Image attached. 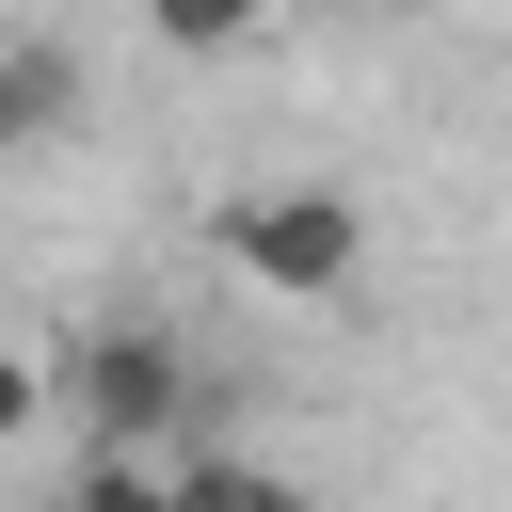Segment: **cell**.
I'll return each instance as SVG.
<instances>
[{"label": "cell", "mask_w": 512, "mask_h": 512, "mask_svg": "<svg viewBox=\"0 0 512 512\" xmlns=\"http://www.w3.org/2000/svg\"><path fill=\"white\" fill-rule=\"evenodd\" d=\"M224 272H240L256 304H336V288L368 272V208H352L336 176H288V192H240V208H224Z\"/></svg>", "instance_id": "cell-1"}, {"label": "cell", "mask_w": 512, "mask_h": 512, "mask_svg": "<svg viewBox=\"0 0 512 512\" xmlns=\"http://www.w3.org/2000/svg\"><path fill=\"white\" fill-rule=\"evenodd\" d=\"M64 400H96V448H160V432L192 416V368H176V336L112 320V336L64 352Z\"/></svg>", "instance_id": "cell-2"}, {"label": "cell", "mask_w": 512, "mask_h": 512, "mask_svg": "<svg viewBox=\"0 0 512 512\" xmlns=\"http://www.w3.org/2000/svg\"><path fill=\"white\" fill-rule=\"evenodd\" d=\"M144 32H160V48H192V64H224V48H256V32H272V0H144Z\"/></svg>", "instance_id": "cell-3"}, {"label": "cell", "mask_w": 512, "mask_h": 512, "mask_svg": "<svg viewBox=\"0 0 512 512\" xmlns=\"http://www.w3.org/2000/svg\"><path fill=\"white\" fill-rule=\"evenodd\" d=\"M48 112H64V64H48V48H16V64H0V160H16Z\"/></svg>", "instance_id": "cell-4"}, {"label": "cell", "mask_w": 512, "mask_h": 512, "mask_svg": "<svg viewBox=\"0 0 512 512\" xmlns=\"http://www.w3.org/2000/svg\"><path fill=\"white\" fill-rule=\"evenodd\" d=\"M48 400H64V368H48V352H16V336H0V448H16V432H32V416H48Z\"/></svg>", "instance_id": "cell-5"}]
</instances>
